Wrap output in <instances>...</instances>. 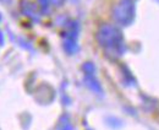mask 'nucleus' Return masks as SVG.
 Instances as JSON below:
<instances>
[{"label": "nucleus", "instance_id": "f257e3e1", "mask_svg": "<svg viewBox=\"0 0 159 130\" xmlns=\"http://www.w3.org/2000/svg\"><path fill=\"white\" fill-rule=\"evenodd\" d=\"M96 38L105 55L109 56L110 59H119L125 54L126 52L125 38L118 26L111 23L100 25Z\"/></svg>", "mask_w": 159, "mask_h": 130}, {"label": "nucleus", "instance_id": "f03ea898", "mask_svg": "<svg viewBox=\"0 0 159 130\" xmlns=\"http://www.w3.org/2000/svg\"><path fill=\"white\" fill-rule=\"evenodd\" d=\"M135 14L136 7L134 0H120L115 4L111 11L114 22L121 27L130 26L135 20Z\"/></svg>", "mask_w": 159, "mask_h": 130}, {"label": "nucleus", "instance_id": "7ed1b4c3", "mask_svg": "<svg viewBox=\"0 0 159 130\" xmlns=\"http://www.w3.org/2000/svg\"><path fill=\"white\" fill-rule=\"evenodd\" d=\"M80 32V25L77 21H69L65 25V31H64V42H62V47L64 51L69 54H76L79 52V43H77V38H79Z\"/></svg>", "mask_w": 159, "mask_h": 130}, {"label": "nucleus", "instance_id": "20e7f679", "mask_svg": "<svg viewBox=\"0 0 159 130\" xmlns=\"http://www.w3.org/2000/svg\"><path fill=\"white\" fill-rule=\"evenodd\" d=\"M21 11L25 16H27L28 19H31L34 22H38L40 19V14L39 10L37 9V6L32 2V1H28V0H22L21 1Z\"/></svg>", "mask_w": 159, "mask_h": 130}, {"label": "nucleus", "instance_id": "39448f33", "mask_svg": "<svg viewBox=\"0 0 159 130\" xmlns=\"http://www.w3.org/2000/svg\"><path fill=\"white\" fill-rule=\"evenodd\" d=\"M83 81H84V85H86L92 92L97 93V94H99V96L103 94V87H102L100 82L98 81V79L96 77V73L84 74Z\"/></svg>", "mask_w": 159, "mask_h": 130}, {"label": "nucleus", "instance_id": "423d86ee", "mask_svg": "<svg viewBox=\"0 0 159 130\" xmlns=\"http://www.w3.org/2000/svg\"><path fill=\"white\" fill-rule=\"evenodd\" d=\"M58 130H74V127L71 124V122L69 120L67 115H62L58 125Z\"/></svg>", "mask_w": 159, "mask_h": 130}, {"label": "nucleus", "instance_id": "0eeeda50", "mask_svg": "<svg viewBox=\"0 0 159 130\" xmlns=\"http://www.w3.org/2000/svg\"><path fill=\"white\" fill-rule=\"evenodd\" d=\"M38 4H39V9L40 12H48L49 10V6L52 4V0H38Z\"/></svg>", "mask_w": 159, "mask_h": 130}, {"label": "nucleus", "instance_id": "6e6552de", "mask_svg": "<svg viewBox=\"0 0 159 130\" xmlns=\"http://www.w3.org/2000/svg\"><path fill=\"white\" fill-rule=\"evenodd\" d=\"M82 70H83L84 74H88V73H96V66H94L93 63L87 61V63H84V64L82 65Z\"/></svg>", "mask_w": 159, "mask_h": 130}, {"label": "nucleus", "instance_id": "1a4fd4ad", "mask_svg": "<svg viewBox=\"0 0 159 130\" xmlns=\"http://www.w3.org/2000/svg\"><path fill=\"white\" fill-rule=\"evenodd\" d=\"M4 44V35H2V32L0 31V47Z\"/></svg>", "mask_w": 159, "mask_h": 130}, {"label": "nucleus", "instance_id": "9d476101", "mask_svg": "<svg viewBox=\"0 0 159 130\" xmlns=\"http://www.w3.org/2000/svg\"><path fill=\"white\" fill-rule=\"evenodd\" d=\"M60 1H64V0H60ZM71 1H76V0H71Z\"/></svg>", "mask_w": 159, "mask_h": 130}, {"label": "nucleus", "instance_id": "9b49d317", "mask_svg": "<svg viewBox=\"0 0 159 130\" xmlns=\"http://www.w3.org/2000/svg\"><path fill=\"white\" fill-rule=\"evenodd\" d=\"M0 21H1V14H0Z\"/></svg>", "mask_w": 159, "mask_h": 130}, {"label": "nucleus", "instance_id": "f8f14e48", "mask_svg": "<svg viewBox=\"0 0 159 130\" xmlns=\"http://www.w3.org/2000/svg\"><path fill=\"white\" fill-rule=\"evenodd\" d=\"M156 1H158V2H159V0H156Z\"/></svg>", "mask_w": 159, "mask_h": 130}]
</instances>
